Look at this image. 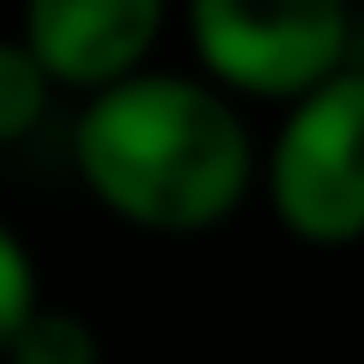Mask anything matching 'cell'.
Returning <instances> with one entry per match:
<instances>
[{
	"instance_id": "obj_1",
	"label": "cell",
	"mask_w": 364,
	"mask_h": 364,
	"mask_svg": "<svg viewBox=\"0 0 364 364\" xmlns=\"http://www.w3.org/2000/svg\"><path fill=\"white\" fill-rule=\"evenodd\" d=\"M255 134L237 97L200 73H134L85 91L73 170L116 225L146 237H200L255 195Z\"/></svg>"
},
{
	"instance_id": "obj_2",
	"label": "cell",
	"mask_w": 364,
	"mask_h": 364,
	"mask_svg": "<svg viewBox=\"0 0 364 364\" xmlns=\"http://www.w3.org/2000/svg\"><path fill=\"white\" fill-rule=\"evenodd\" d=\"M200 79L237 104H291L358 67L352 0H182Z\"/></svg>"
},
{
	"instance_id": "obj_3",
	"label": "cell",
	"mask_w": 364,
	"mask_h": 364,
	"mask_svg": "<svg viewBox=\"0 0 364 364\" xmlns=\"http://www.w3.org/2000/svg\"><path fill=\"white\" fill-rule=\"evenodd\" d=\"M273 219L310 249H346L364 231V73L310 85L279 104L267 158H255Z\"/></svg>"
},
{
	"instance_id": "obj_4",
	"label": "cell",
	"mask_w": 364,
	"mask_h": 364,
	"mask_svg": "<svg viewBox=\"0 0 364 364\" xmlns=\"http://www.w3.org/2000/svg\"><path fill=\"white\" fill-rule=\"evenodd\" d=\"M170 0H25L18 43L43 61L55 91H97L152 61Z\"/></svg>"
},
{
	"instance_id": "obj_5",
	"label": "cell",
	"mask_w": 364,
	"mask_h": 364,
	"mask_svg": "<svg viewBox=\"0 0 364 364\" xmlns=\"http://www.w3.org/2000/svg\"><path fill=\"white\" fill-rule=\"evenodd\" d=\"M0 364H104V340H97V328L79 310L37 304V310L13 328Z\"/></svg>"
},
{
	"instance_id": "obj_6",
	"label": "cell",
	"mask_w": 364,
	"mask_h": 364,
	"mask_svg": "<svg viewBox=\"0 0 364 364\" xmlns=\"http://www.w3.org/2000/svg\"><path fill=\"white\" fill-rule=\"evenodd\" d=\"M49 104H55V79L43 73V61L18 43V31L0 37V152L25 146L49 122Z\"/></svg>"
},
{
	"instance_id": "obj_7",
	"label": "cell",
	"mask_w": 364,
	"mask_h": 364,
	"mask_svg": "<svg viewBox=\"0 0 364 364\" xmlns=\"http://www.w3.org/2000/svg\"><path fill=\"white\" fill-rule=\"evenodd\" d=\"M43 304V279H37V261H31L25 237L0 219V352L13 340V328L25 322L31 310Z\"/></svg>"
}]
</instances>
